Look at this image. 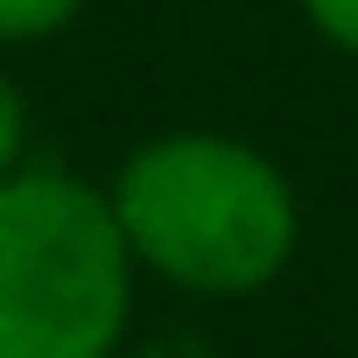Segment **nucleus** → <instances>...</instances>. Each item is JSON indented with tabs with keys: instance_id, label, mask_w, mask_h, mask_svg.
<instances>
[{
	"instance_id": "nucleus-2",
	"label": "nucleus",
	"mask_w": 358,
	"mask_h": 358,
	"mask_svg": "<svg viewBox=\"0 0 358 358\" xmlns=\"http://www.w3.org/2000/svg\"><path fill=\"white\" fill-rule=\"evenodd\" d=\"M134 253L113 197L71 169L0 176V358H113Z\"/></svg>"
},
{
	"instance_id": "nucleus-1",
	"label": "nucleus",
	"mask_w": 358,
	"mask_h": 358,
	"mask_svg": "<svg viewBox=\"0 0 358 358\" xmlns=\"http://www.w3.org/2000/svg\"><path fill=\"white\" fill-rule=\"evenodd\" d=\"M106 197L134 267L190 295H260L302 239V204L281 162L211 127L141 141Z\"/></svg>"
},
{
	"instance_id": "nucleus-3",
	"label": "nucleus",
	"mask_w": 358,
	"mask_h": 358,
	"mask_svg": "<svg viewBox=\"0 0 358 358\" xmlns=\"http://www.w3.org/2000/svg\"><path fill=\"white\" fill-rule=\"evenodd\" d=\"M92 0H0V43H50Z\"/></svg>"
},
{
	"instance_id": "nucleus-5",
	"label": "nucleus",
	"mask_w": 358,
	"mask_h": 358,
	"mask_svg": "<svg viewBox=\"0 0 358 358\" xmlns=\"http://www.w3.org/2000/svg\"><path fill=\"white\" fill-rule=\"evenodd\" d=\"M22 155H29V99H22V85L8 71H0V176H15Z\"/></svg>"
},
{
	"instance_id": "nucleus-4",
	"label": "nucleus",
	"mask_w": 358,
	"mask_h": 358,
	"mask_svg": "<svg viewBox=\"0 0 358 358\" xmlns=\"http://www.w3.org/2000/svg\"><path fill=\"white\" fill-rule=\"evenodd\" d=\"M295 8L337 57H358V0H295Z\"/></svg>"
}]
</instances>
